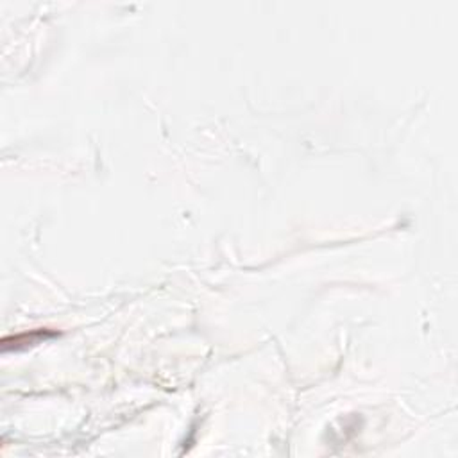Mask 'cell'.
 I'll return each mask as SVG.
<instances>
[{"label":"cell","instance_id":"6da1fadb","mask_svg":"<svg viewBox=\"0 0 458 458\" xmlns=\"http://www.w3.org/2000/svg\"><path fill=\"white\" fill-rule=\"evenodd\" d=\"M54 335H56L54 331L36 330V331H31V333L16 335V337H6L4 340H2V351H9V349L19 351V349L29 348V345L38 344V342L45 340V338L48 337H54Z\"/></svg>","mask_w":458,"mask_h":458}]
</instances>
